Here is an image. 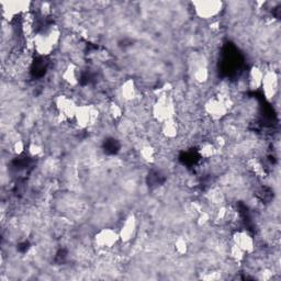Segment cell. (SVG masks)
<instances>
[{
	"instance_id": "obj_1",
	"label": "cell",
	"mask_w": 281,
	"mask_h": 281,
	"mask_svg": "<svg viewBox=\"0 0 281 281\" xmlns=\"http://www.w3.org/2000/svg\"><path fill=\"white\" fill-rule=\"evenodd\" d=\"M119 236L117 233L113 232V231L105 230L102 231L101 233H99L98 236H96V242L100 245V247L103 248H110L117 243Z\"/></svg>"
}]
</instances>
